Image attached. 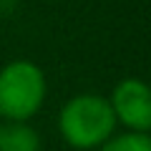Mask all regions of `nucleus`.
I'll return each instance as SVG.
<instances>
[{"mask_svg": "<svg viewBox=\"0 0 151 151\" xmlns=\"http://www.w3.org/2000/svg\"><path fill=\"white\" fill-rule=\"evenodd\" d=\"M116 116L108 98L98 93H78L68 98L58 113V131L68 146L78 151L98 149L116 131Z\"/></svg>", "mask_w": 151, "mask_h": 151, "instance_id": "nucleus-1", "label": "nucleus"}, {"mask_svg": "<svg viewBox=\"0 0 151 151\" xmlns=\"http://www.w3.org/2000/svg\"><path fill=\"white\" fill-rule=\"evenodd\" d=\"M45 73L33 60L18 58L0 68V119L30 121L45 101Z\"/></svg>", "mask_w": 151, "mask_h": 151, "instance_id": "nucleus-2", "label": "nucleus"}, {"mask_svg": "<svg viewBox=\"0 0 151 151\" xmlns=\"http://www.w3.org/2000/svg\"><path fill=\"white\" fill-rule=\"evenodd\" d=\"M116 124H124L129 131L149 134L151 129V93L141 78H124L113 86L108 98Z\"/></svg>", "mask_w": 151, "mask_h": 151, "instance_id": "nucleus-3", "label": "nucleus"}, {"mask_svg": "<svg viewBox=\"0 0 151 151\" xmlns=\"http://www.w3.org/2000/svg\"><path fill=\"white\" fill-rule=\"evenodd\" d=\"M0 151H40V134L28 121L0 124Z\"/></svg>", "mask_w": 151, "mask_h": 151, "instance_id": "nucleus-4", "label": "nucleus"}, {"mask_svg": "<svg viewBox=\"0 0 151 151\" xmlns=\"http://www.w3.org/2000/svg\"><path fill=\"white\" fill-rule=\"evenodd\" d=\"M96 151H151V139H149V134L126 131V134L106 139Z\"/></svg>", "mask_w": 151, "mask_h": 151, "instance_id": "nucleus-5", "label": "nucleus"}]
</instances>
